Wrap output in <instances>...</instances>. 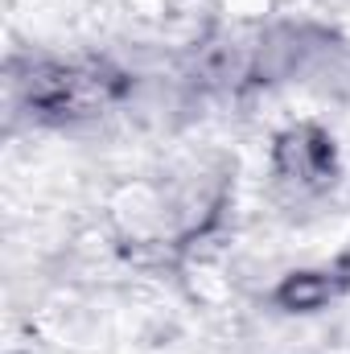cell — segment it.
Segmentation results:
<instances>
[{"instance_id":"1","label":"cell","mask_w":350,"mask_h":354,"mask_svg":"<svg viewBox=\"0 0 350 354\" xmlns=\"http://www.w3.org/2000/svg\"><path fill=\"white\" fill-rule=\"evenodd\" d=\"M276 161H280V169L288 177L313 181V177L326 174V165H330V140H326L322 132H313V128H297V132L280 136Z\"/></svg>"},{"instance_id":"2","label":"cell","mask_w":350,"mask_h":354,"mask_svg":"<svg viewBox=\"0 0 350 354\" xmlns=\"http://www.w3.org/2000/svg\"><path fill=\"white\" fill-rule=\"evenodd\" d=\"M338 292H342V276H334V272H293L276 288V305L288 313H313V309L330 305Z\"/></svg>"}]
</instances>
